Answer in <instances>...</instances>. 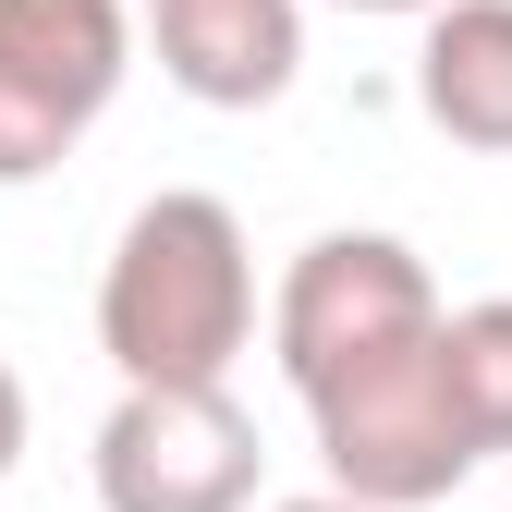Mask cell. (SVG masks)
I'll return each mask as SVG.
<instances>
[{
  "label": "cell",
  "mask_w": 512,
  "mask_h": 512,
  "mask_svg": "<svg viewBox=\"0 0 512 512\" xmlns=\"http://www.w3.org/2000/svg\"><path fill=\"white\" fill-rule=\"evenodd\" d=\"M98 354L122 391H196L256 354V244L220 196L159 183V196L110 232L98 269Z\"/></svg>",
  "instance_id": "obj_1"
},
{
  "label": "cell",
  "mask_w": 512,
  "mask_h": 512,
  "mask_svg": "<svg viewBox=\"0 0 512 512\" xmlns=\"http://www.w3.org/2000/svg\"><path fill=\"white\" fill-rule=\"evenodd\" d=\"M452 317V305H439ZM305 427H317V464H330V488L378 500V512H427V500H452L476 464H488V439L452 391V354H439V330L415 342H378L354 366H330L317 391H293Z\"/></svg>",
  "instance_id": "obj_2"
},
{
  "label": "cell",
  "mask_w": 512,
  "mask_h": 512,
  "mask_svg": "<svg viewBox=\"0 0 512 512\" xmlns=\"http://www.w3.org/2000/svg\"><path fill=\"white\" fill-rule=\"evenodd\" d=\"M135 13L122 0H0V183L61 171L135 74Z\"/></svg>",
  "instance_id": "obj_3"
},
{
  "label": "cell",
  "mask_w": 512,
  "mask_h": 512,
  "mask_svg": "<svg viewBox=\"0 0 512 512\" xmlns=\"http://www.w3.org/2000/svg\"><path fill=\"white\" fill-rule=\"evenodd\" d=\"M98 512H256V415L232 403V378H196V391H122L98 415Z\"/></svg>",
  "instance_id": "obj_4"
},
{
  "label": "cell",
  "mask_w": 512,
  "mask_h": 512,
  "mask_svg": "<svg viewBox=\"0 0 512 512\" xmlns=\"http://www.w3.org/2000/svg\"><path fill=\"white\" fill-rule=\"evenodd\" d=\"M415 330H439V281L403 232H317L269 293V354H281L293 391H317L330 366H354L378 342H415Z\"/></svg>",
  "instance_id": "obj_5"
},
{
  "label": "cell",
  "mask_w": 512,
  "mask_h": 512,
  "mask_svg": "<svg viewBox=\"0 0 512 512\" xmlns=\"http://www.w3.org/2000/svg\"><path fill=\"white\" fill-rule=\"evenodd\" d=\"M147 49L196 110H269L305 74V0H147Z\"/></svg>",
  "instance_id": "obj_6"
},
{
  "label": "cell",
  "mask_w": 512,
  "mask_h": 512,
  "mask_svg": "<svg viewBox=\"0 0 512 512\" xmlns=\"http://www.w3.org/2000/svg\"><path fill=\"white\" fill-rule=\"evenodd\" d=\"M415 110L452 147L512 159V0H439L415 37Z\"/></svg>",
  "instance_id": "obj_7"
},
{
  "label": "cell",
  "mask_w": 512,
  "mask_h": 512,
  "mask_svg": "<svg viewBox=\"0 0 512 512\" xmlns=\"http://www.w3.org/2000/svg\"><path fill=\"white\" fill-rule=\"evenodd\" d=\"M439 354H452V391H464L488 464H500V452H512V293L452 305V317H439Z\"/></svg>",
  "instance_id": "obj_8"
},
{
  "label": "cell",
  "mask_w": 512,
  "mask_h": 512,
  "mask_svg": "<svg viewBox=\"0 0 512 512\" xmlns=\"http://www.w3.org/2000/svg\"><path fill=\"white\" fill-rule=\"evenodd\" d=\"M25 464V378H13V354H0V476Z\"/></svg>",
  "instance_id": "obj_9"
},
{
  "label": "cell",
  "mask_w": 512,
  "mask_h": 512,
  "mask_svg": "<svg viewBox=\"0 0 512 512\" xmlns=\"http://www.w3.org/2000/svg\"><path fill=\"white\" fill-rule=\"evenodd\" d=\"M256 512H378V500H354V488H305V500H256Z\"/></svg>",
  "instance_id": "obj_10"
},
{
  "label": "cell",
  "mask_w": 512,
  "mask_h": 512,
  "mask_svg": "<svg viewBox=\"0 0 512 512\" xmlns=\"http://www.w3.org/2000/svg\"><path fill=\"white\" fill-rule=\"evenodd\" d=\"M342 13H415V25H427V13H439V0H342Z\"/></svg>",
  "instance_id": "obj_11"
}]
</instances>
